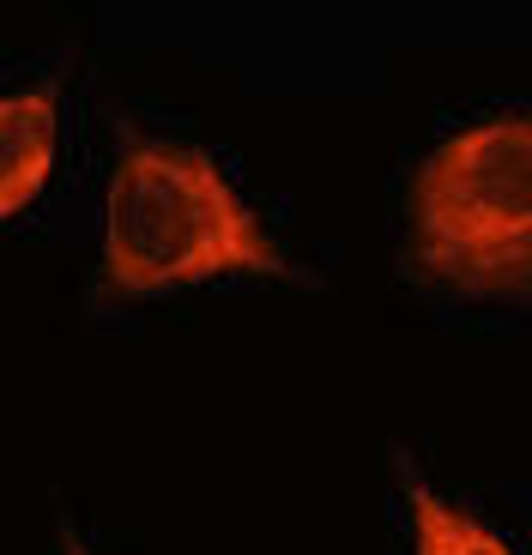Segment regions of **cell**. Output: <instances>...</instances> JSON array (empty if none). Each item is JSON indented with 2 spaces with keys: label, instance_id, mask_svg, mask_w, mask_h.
Returning a JSON list of instances; mask_svg holds the SVG:
<instances>
[{
  "label": "cell",
  "instance_id": "obj_1",
  "mask_svg": "<svg viewBox=\"0 0 532 555\" xmlns=\"http://www.w3.org/2000/svg\"><path fill=\"white\" fill-rule=\"evenodd\" d=\"M225 272L296 278V266L266 236V223L230 188L212 152L122 121L110 199H103L98 302H134V296L206 284Z\"/></svg>",
  "mask_w": 532,
  "mask_h": 555
},
{
  "label": "cell",
  "instance_id": "obj_2",
  "mask_svg": "<svg viewBox=\"0 0 532 555\" xmlns=\"http://www.w3.org/2000/svg\"><path fill=\"white\" fill-rule=\"evenodd\" d=\"M400 266L454 296H532V109L484 115L423 157Z\"/></svg>",
  "mask_w": 532,
  "mask_h": 555
},
{
  "label": "cell",
  "instance_id": "obj_3",
  "mask_svg": "<svg viewBox=\"0 0 532 555\" xmlns=\"http://www.w3.org/2000/svg\"><path fill=\"white\" fill-rule=\"evenodd\" d=\"M55 79L0 98V223L25 211L55 164Z\"/></svg>",
  "mask_w": 532,
  "mask_h": 555
},
{
  "label": "cell",
  "instance_id": "obj_4",
  "mask_svg": "<svg viewBox=\"0 0 532 555\" xmlns=\"http://www.w3.org/2000/svg\"><path fill=\"white\" fill-rule=\"evenodd\" d=\"M400 483H406V501H411V550L418 555H515L484 519L442 501L418 472H406Z\"/></svg>",
  "mask_w": 532,
  "mask_h": 555
},
{
  "label": "cell",
  "instance_id": "obj_5",
  "mask_svg": "<svg viewBox=\"0 0 532 555\" xmlns=\"http://www.w3.org/2000/svg\"><path fill=\"white\" fill-rule=\"evenodd\" d=\"M61 555H91V550H85V538H79L73 526H61Z\"/></svg>",
  "mask_w": 532,
  "mask_h": 555
}]
</instances>
